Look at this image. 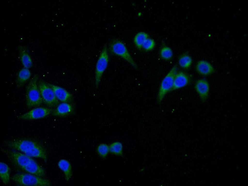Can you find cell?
<instances>
[{"instance_id":"1","label":"cell","mask_w":248,"mask_h":186,"mask_svg":"<svg viewBox=\"0 0 248 186\" xmlns=\"http://www.w3.org/2000/svg\"><path fill=\"white\" fill-rule=\"evenodd\" d=\"M8 147L24 152L30 156L41 157L44 152V147L38 143L31 140H24L8 141Z\"/></svg>"},{"instance_id":"2","label":"cell","mask_w":248,"mask_h":186,"mask_svg":"<svg viewBox=\"0 0 248 186\" xmlns=\"http://www.w3.org/2000/svg\"><path fill=\"white\" fill-rule=\"evenodd\" d=\"M38 76L36 74L30 80L26 89V98L28 108L39 106L43 100L37 85Z\"/></svg>"},{"instance_id":"3","label":"cell","mask_w":248,"mask_h":186,"mask_svg":"<svg viewBox=\"0 0 248 186\" xmlns=\"http://www.w3.org/2000/svg\"><path fill=\"white\" fill-rule=\"evenodd\" d=\"M11 179L17 184L23 186H44L51 184L48 179L30 174H16L13 176Z\"/></svg>"},{"instance_id":"4","label":"cell","mask_w":248,"mask_h":186,"mask_svg":"<svg viewBox=\"0 0 248 186\" xmlns=\"http://www.w3.org/2000/svg\"><path fill=\"white\" fill-rule=\"evenodd\" d=\"M109 50L113 54L120 56L130 63L135 69L138 68L135 63L124 44L118 39L111 41L109 46Z\"/></svg>"},{"instance_id":"5","label":"cell","mask_w":248,"mask_h":186,"mask_svg":"<svg viewBox=\"0 0 248 186\" xmlns=\"http://www.w3.org/2000/svg\"><path fill=\"white\" fill-rule=\"evenodd\" d=\"M177 67L174 66L162 80L159 89L157 96L158 103L161 102L166 94L171 91L175 76L177 73Z\"/></svg>"},{"instance_id":"6","label":"cell","mask_w":248,"mask_h":186,"mask_svg":"<svg viewBox=\"0 0 248 186\" xmlns=\"http://www.w3.org/2000/svg\"><path fill=\"white\" fill-rule=\"evenodd\" d=\"M106 45L104 46L97 61L95 70V82L97 87L102 74L106 69L109 61V57Z\"/></svg>"},{"instance_id":"7","label":"cell","mask_w":248,"mask_h":186,"mask_svg":"<svg viewBox=\"0 0 248 186\" xmlns=\"http://www.w3.org/2000/svg\"><path fill=\"white\" fill-rule=\"evenodd\" d=\"M38 86L43 101L47 105L53 107L58 104V100L52 89L47 84L40 80L39 81Z\"/></svg>"},{"instance_id":"8","label":"cell","mask_w":248,"mask_h":186,"mask_svg":"<svg viewBox=\"0 0 248 186\" xmlns=\"http://www.w3.org/2000/svg\"><path fill=\"white\" fill-rule=\"evenodd\" d=\"M3 151L10 159L21 168L28 165L33 160L29 156L18 152L7 150Z\"/></svg>"},{"instance_id":"9","label":"cell","mask_w":248,"mask_h":186,"mask_svg":"<svg viewBox=\"0 0 248 186\" xmlns=\"http://www.w3.org/2000/svg\"><path fill=\"white\" fill-rule=\"evenodd\" d=\"M53 111L52 109L46 108H38L18 116V118L23 120L35 119L44 117L50 114Z\"/></svg>"},{"instance_id":"10","label":"cell","mask_w":248,"mask_h":186,"mask_svg":"<svg viewBox=\"0 0 248 186\" xmlns=\"http://www.w3.org/2000/svg\"><path fill=\"white\" fill-rule=\"evenodd\" d=\"M194 88L202 102H206L208 98L210 89L208 81L204 79H199L196 81Z\"/></svg>"},{"instance_id":"11","label":"cell","mask_w":248,"mask_h":186,"mask_svg":"<svg viewBox=\"0 0 248 186\" xmlns=\"http://www.w3.org/2000/svg\"><path fill=\"white\" fill-rule=\"evenodd\" d=\"M47 84L52 89L58 100L64 103L69 102L72 100V95L65 89L52 84Z\"/></svg>"},{"instance_id":"12","label":"cell","mask_w":248,"mask_h":186,"mask_svg":"<svg viewBox=\"0 0 248 186\" xmlns=\"http://www.w3.org/2000/svg\"><path fill=\"white\" fill-rule=\"evenodd\" d=\"M196 68L198 73L204 76L210 75L215 71L214 68L212 64L205 60L199 61L196 64Z\"/></svg>"},{"instance_id":"13","label":"cell","mask_w":248,"mask_h":186,"mask_svg":"<svg viewBox=\"0 0 248 186\" xmlns=\"http://www.w3.org/2000/svg\"><path fill=\"white\" fill-rule=\"evenodd\" d=\"M20 59L24 68L29 69L32 66V63L27 48L25 46H19L18 47Z\"/></svg>"},{"instance_id":"14","label":"cell","mask_w":248,"mask_h":186,"mask_svg":"<svg viewBox=\"0 0 248 186\" xmlns=\"http://www.w3.org/2000/svg\"><path fill=\"white\" fill-rule=\"evenodd\" d=\"M189 82L188 77L184 73L180 72L176 75L171 91L183 87L187 85Z\"/></svg>"},{"instance_id":"15","label":"cell","mask_w":248,"mask_h":186,"mask_svg":"<svg viewBox=\"0 0 248 186\" xmlns=\"http://www.w3.org/2000/svg\"><path fill=\"white\" fill-rule=\"evenodd\" d=\"M21 168L31 174L40 177H43L45 175L44 170L33 159L28 165Z\"/></svg>"},{"instance_id":"16","label":"cell","mask_w":248,"mask_h":186,"mask_svg":"<svg viewBox=\"0 0 248 186\" xmlns=\"http://www.w3.org/2000/svg\"><path fill=\"white\" fill-rule=\"evenodd\" d=\"M59 167L64 172L66 180L68 181L72 176V167L70 162L65 159L60 160L58 162Z\"/></svg>"},{"instance_id":"17","label":"cell","mask_w":248,"mask_h":186,"mask_svg":"<svg viewBox=\"0 0 248 186\" xmlns=\"http://www.w3.org/2000/svg\"><path fill=\"white\" fill-rule=\"evenodd\" d=\"M72 109V107L70 104L63 102L58 106L53 112V114L55 116H65L70 113Z\"/></svg>"},{"instance_id":"18","label":"cell","mask_w":248,"mask_h":186,"mask_svg":"<svg viewBox=\"0 0 248 186\" xmlns=\"http://www.w3.org/2000/svg\"><path fill=\"white\" fill-rule=\"evenodd\" d=\"M31 75V72L28 69L24 68L22 69L18 74L16 81V86L20 87L22 86Z\"/></svg>"},{"instance_id":"19","label":"cell","mask_w":248,"mask_h":186,"mask_svg":"<svg viewBox=\"0 0 248 186\" xmlns=\"http://www.w3.org/2000/svg\"><path fill=\"white\" fill-rule=\"evenodd\" d=\"M10 169L7 164L2 162H0V177L3 183L5 184H8L9 181Z\"/></svg>"},{"instance_id":"20","label":"cell","mask_w":248,"mask_h":186,"mask_svg":"<svg viewBox=\"0 0 248 186\" xmlns=\"http://www.w3.org/2000/svg\"><path fill=\"white\" fill-rule=\"evenodd\" d=\"M148 37V34L146 32L141 31L137 33L134 39V42L136 47L141 50L144 42Z\"/></svg>"},{"instance_id":"21","label":"cell","mask_w":248,"mask_h":186,"mask_svg":"<svg viewBox=\"0 0 248 186\" xmlns=\"http://www.w3.org/2000/svg\"><path fill=\"white\" fill-rule=\"evenodd\" d=\"M110 153L118 156L123 155V146L122 144L119 141L112 143L109 146Z\"/></svg>"},{"instance_id":"22","label":"cell","mask_w":248,"mask_h":186,"mask_svg":"<svg viewBox=\"0 0 248 186\" xmlns=\"http://www.w3.org/2000/svg\"><path fill=\"white\" fill-rule=\"evenodd\" d=\"M97 151L100 157L105 158L110 153L109 146L105 143H101L97 146Z\"/></svg>"},{"instance_id":"23","label":"cell","mask_w":248,"mask_h":186,"mask_svg":"<svg viewBox=\"0 0 248 186\" xmlns=\"http://www.w3.org/2000/svg\"><path fill=\"white\" fill-rule=\"evenodd\" d=\"M192 62L191 58L189 55L184 54L181 56L179 60V64L182 68L186 69L189 67Z\"/></svg>"},{"instance_id":"24","label":"cell","mask_w":248,"mask_h":186,"mask_svg":"<svg viewBox=\"0 0 248 186\" xmlns=\"http://www.w3.org/2000/svg\"><path fill=\"white\" fill-rule=\"evenodd\" d=\"M160 55L161 58L163 59L166 60H170L172 56V51L170 47L164 46L161 49Z\"/></svg>"},{"instance_id":"25","label":"cell","mask_w":248,"mask_h":186,"mask_svg":"<svg viewBox=\"0 0 248 186\" xmlns=\"http://www.w3.org/2000/svg\"><path fill=\"white\" fill-rule=\"evenodd\" d=\"M155 43L153 39L149 38L147 39L144 41L142 46L143 48L147 51L152 50L154 47Z\"/></svg>"},{"instance_id":"26","label":"cell","mask_w":248,"mask_h":186,"mask_svg":"<svg viewBox=\"0 0 248 186\" xmlns=\"http://www.w3.org/2000/svg\"><path fill=\"white\" fill-rule=\"evenodd\" d=\"M141 13H139V14H138V15H139V16H140V15H141Z\"/></svg>"}]
</instances>
